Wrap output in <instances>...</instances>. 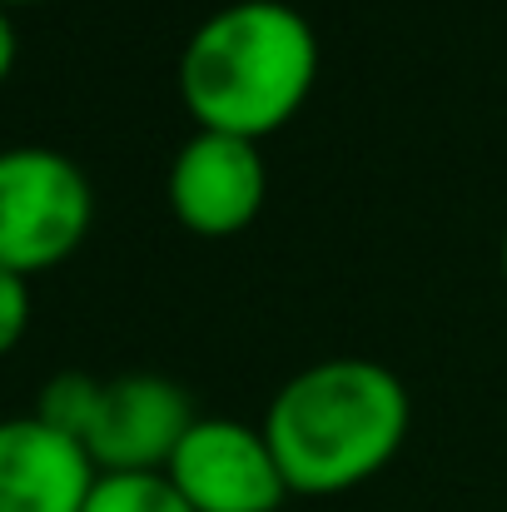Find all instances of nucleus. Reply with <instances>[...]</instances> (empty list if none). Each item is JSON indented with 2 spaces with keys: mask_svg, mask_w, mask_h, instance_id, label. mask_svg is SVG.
Masks as SVG:
<instances>
[{
  "mask_svg": "<svg viewBox=\"0 0 507 512\" xmlns=\"http://www.w3.org/2000/svg\"><path fill=\"white\" fill-rule=\"evenodd\" d=\"M85 512H194L165 473H100Z\"/></svg>",
  "mask_w": 507,
  "mask_h": 512,
  "instance_id": "obj_8",
  "label": "nucleus"
},
{
  "mask_svg": "<svg viewBox=\"0 0 507 512\" xmlns=\"http://www.w3.org/2000/svg\"><path fill=\"white\" fill-rule=\"evenodd\" d=\"M269 170L254 140L194 130L169 165V209L189 234L224 239L259 219Z\"/></svg>",
  "mask_w": 507,
  "mask_h": 512,
  "instance_id": "obj_6",
  "label": "nucleus"
},
{
  "mask_svg": "<svg viewBox=\"0 0 507 512\" xmlns=\"http://www.w3.org/2000/svg\"><path fill=\"white\" fill-rule=\"evenodd\" d=\"M15 55H20V35H15V20H10V10L0 5V85L10 80V70H15Z\"/></svg>",
  "mask_w": 507,
  "mask_h": 512,
  "instance_id": "obj_11",
  "label": "nucleus"
},
{
  "mask_svg": "<svg viewBox=\"0 0 507 512\" xmlns=\"http://www.w3.org/2000/svg\"><path fill=\"white\" fill-rule=\"evenodd\" d=\"M95 224L90 174L50 145L0 150V269L30 279L65 264Z\"/></svg>",
  "mask_w": 507,
  "mask_h": 512,
  "instance_id": "obj_3",
  "label": "nucleus"
},
{
  "mask_svg": "<svg viewBox=\"0 0 507 512\" xmlns=\"http://www.w3.org/2000/svg\"><path fill=\"white\" fill-rule=\"evenodd\" d=\"M408 418V388L393 368L373 358H324L274 393L259 428L289 493L338 498L398 458Z\"/></svg>",
  "mask_w": 507,
  "mask_h": 512,
  "instance_id": "obj_1",
  "label": "nucleus"
},
{
  "mask_svg": "<svg viewBox=\"0 0 507 512\" xmlns=\"http://www.w3.org/2000/svg\"><path fill=\"white\" fill-rule=\"evenodd\" d=\"M30 329V279L0 269V353H10Z\"/></svg>",
  "mask_w": 507,
  "mask_h": 512,
  "instance_id": "obj_10",
  "label": "nucleus"
},
{
  "mask_svg": "<svg viewBox=\"0 0 507 512\" xmlns=\"http://www.w3.org/2000/svg\"><path fill=\"white\" fill-rule=\"evenodd\" d=\"M95 403H100V378H90V373H55L45 388H40V398H35V418L40 423H50L55 433H65V438H85V428H90V418H95Z\"/></svg>",
  "mask_w": 507,
  "mask_h": 512,
  "instance_id": "obj_9",
  "label": "nucleus"
},
{
  "mask_svg": "<svg viewBox=\"0 0 507 512\" xmlns=\"http://www.w3.org/2000/svg\"><path fill=\"white\" fill-rule=\"evenodd\" d=\"M319 80V35L284 0L219 5L179 50V100L199 130L269 140Z\"/></svg>",
  "mask_w": 507,
  "mask_h": 512,
  "instance_id": "obj_2",
  "label": "nucleus"
},
{
  "mask_svg": "<svg viewBox=\"0 0 507 512\" xmlns=\"http://www.w3.org/2000/svg\"><path fill=\"white\" fill-rule=\"evenodd\" d=\"M95 478L100 468L75 438L35 413L0 418V512H85Z\"/></svg>",
  "mask_w": 507,
  "mask_h": 512,
  "instance_id": "obj_7",
  "label": "nucleus"
},
{
  "mask_svg": "<svg viewBox=\"0 0 507 512\" xmlns=\"http://www.w3.org/2000/svg\"><path fill=\"white\" fill-rule=\"evenodd\" d=\"M5 10H15V5H40V0H0Z\"/></svg>",
  "mask_w": 507,
  "mask_h": 512,
  "instance_id": "obj_12",
  "label": "nucleus"
},
{
  "mask_svg": "<svg viewBox=\"0 0 507 512\" xmlns=\"http://www.w3.org/2000/svg\"><path fill=\"white\" fill-rule=\"evenodd\" d=\"M503 274H507V234H503Z\"/></svg>",
  "mask_w": 507,
  "mask_h": 512,
  "instance_id": "obj_13",
  "label": "nucleus"
},
{
  "mask_svg": "<svg viewBox=\"0 0 507 512\" xmlns=\"http://www.w3.org/2000/svg\"><path fill=\"white\" fill-rule=\"evenodd\" d=\"M194 418V398L174 378L120 373L100 383V403L80 448L100 473H165Z\"/></svg>",
  "mask_w": 507,
  "mask_h": 512,
  "instance_id": "obj_5",
  "label": "nucleus"
},
{
  "mask_svg": "<svg viewBox=\"0 0 507 512\" xmlns=\"http://www.w3.org/2000/svg\"><path fill=\"white\" fill-rule=\"evenodd\" d=\"M165 478L194 512H279L284 498H294L264 443V428L234 418H194Z\"/></svg>",
  "mask_w": 507,
  "mask_h": 512,
  "instance_id": "obj_4",
  "label": "nucleus"
}]
</instances>
